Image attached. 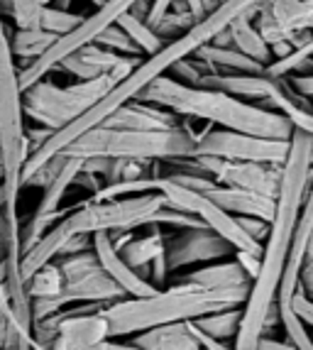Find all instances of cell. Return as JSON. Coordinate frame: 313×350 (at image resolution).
<instances>
[{"instance_id":"cell-1","label":"cell","mask_w":313,"mask_h":350,"mask_svg":"<svg viewBox=\"0 0 313 350\" xmlns=\"http://www.w3.org/2000/svg\"><path fill=\"white\" fill-rule=\"evenodd\" d=\"M313 176V135L294 130L291 135L289 157L282 170L277 199H274V216L269 223V235L262 243L260 275L249 286V297L243 306V321L235 336L238 350H255L257 340L264 336V321L277 309V294L284 275V265L289 257L291 240H294L296 223L301 213L303 199Z\"/></svg>"},{"instance_id":"cell-2","label":"cell","mask_w":313,"mask_h":350,"mask_svg":"<svg viewBox=\"0 0 313 350\" xmlns=\"http://www.w3.org/2000/svg\"><path fill=\"white\" fill-rule=\"evenodd\" d=\"M135 100H147V103L162 105L176 116L201 118L215 128L247 133L255 137L291 140L294 135V128L282 113L249 103L238 96L215 91V88L186 86V83L174 81L172 76H159Z\"/></svg>"},{"instance_id":"cell-3","label":"cell","mask_w":313,"mask_h":350,"mask_svg":"<svg viewBox=\"0 0 313 350\" xmlns=\"http://www.w3.org/2000/svg\"><path fill=\"white\" fill-rule=\"evenodd\" d=\"M249 286L232 289H206L179 280L167 289H156L150 297H125L105 304L103 316L111 326V338H125L147 328L176 321H196L206 314L240 309L249 297Z\"/></svg>"},{"instance_id":"cell-4","label":"cell","mask_w":313,"mask_h":350,"mask_svg":"<svg viewBox=\"0 0 313 350\" xmlns=\"http://www.w3.org/2000/svg\"><path fill=\"white\" fill-rule=\"evenodd\" d=\"M0 150H3V189L5 216L20 223L18 206L23 191V170L29 157V137L25 128L20 69L10 49V32L0 15Z\"/></svg>"},{"instance_id":"cell-5","label":"cell","mask_w":313,"mask_h":350,"mask_svg":"<svg viewBox=\"0 0 313 350\" xmlns=\"http://www.w3.org/2000/svg\"><path fill=\"white\" fill-rule=\"evenodd\" d=\"M66 157H115V159H174L196 154V133L186 125L169 130H118L98 128L83 133L79 140L59 152ZM57 154V157H59Z\"/></svg>"},{"instance_id":"cell-6","label":"cell","mask_w":313,"mask_h":350,"mask_svg":"<svg viewBox=\"0 0 313 350\" xmlns=\"http://www.w3.org/2000/svg\"><path fill=\"white\" fill-rule=\"evenodd\" d=\"M115 83L113 74H100L98 79L76 81L71 86H57L42 79L23 91L25 118L35 120L40 128L57 133L93 108Z\"/></svg>"},{"instance_id":"cell-7","label":"cell","mask_w":313,"mask_h":350,"mask_svg":"<svg viewBox=\"0 0 313 350\" xmlns=\"http://www.w3.org/2000/svg\"><path fill=\"white\" fill-rule=\"evenodd\" d=\"M54 262L64 275V289L57 299H32V323L57 314L59 309L71 304H111L128 297L103 269L93 247L62 255Z\"/></svg>"},{"instance_id":"cell-8","label":"cell","mask_w":313,"mask_h":350,"mask_svg":"<svg viewBox=\"0 0 313 350\" xmlns=\"http://www.w3.org/2000/svg\"><path fill=\"white\" fill-rule=\"evenodd\" d=\"M137 3L139 0H105L103 5H98L91 15H86V18L79 23V27L71 29L69 35L59 37V40L54 42L52 47L46 49L40 59H35L32 64L20 69V88L25 91V88H29L32 83L46 79V76L57 69V64L62 62V59L69 57V54L76 52V49L91 44L103 29L113 27V25H115L125 12L133 10Z\"/></svg>"},{"instance_id":"cell-9","label":"cell","mask_w":313,"mask_h":350,"mask_svg":"<svg viewBox=\"0 0 313 350\" xmlns=\"http://www.w3.org/2000/svg\"><path fill=\"white\" fill-rule=\"evenodd\" d=\"M159 193H162L164 201H167L172 208L186 211V213L196 216L206 228H210V230H215L221 238H226L235 250L262 255V243H257L255 238H249L243 230V226L238 223V218L232 216V213H228V211H223L221 206L213 204L210 199H206L203 193L181 187L176 181L167 179V176L159 179Z\"/></svg>"},{"instance_id":"cell-10","label":"cell","mask_w":313,"mask_h":350,"mask_svg":"<svg viewBox=\"0 0 313 350\" xmlns=\"http://www.w3.org/2000/svg\"><path fill=\"white\" fill-rule=\"evenodd\" d=\"M291 140L255 137L247 133H235L226 128H206L196 135V154L193 157H221L235 162H262L284 164L289 157Z\"/></svg>"},{"instance_id":"cell-11","label":"cell","mask_w":313,"mask_h":350,"mask_svg":"<svg viewBox=\"0 0 313 350\" xmlns=\"http://www.w3.org/2000/svg\"><path fill=\"white\" fill-rule=\"evenodd\" d=\"M105 304H71L42 321L57 331L49 350H88L111 338V326L103 316Z\"/></svg>"},{"instance_id":"cell-12","label":"cell","mask_w":313,"mask_h":350,"mask_svg":"<svg viewBox=\"0 0 313 350\" xmlns=\"http://www.w3.org/2000/svg\"><path fill=\"white\" fill-rule=\"evenodd\" d=\"M230 255H235V247L206 226L181 228V233L174 235V238H167V245H164L169 275L179 272V269L193 267V265L201 267V265L228 260Z\"/></svg>"},{"instance_id":"cell-13","label":"cell","mask_w":313,"mask_h":350,"mask_svg":"<svg viewBox=\"0 0 313 350\" xmlns=\"http://www.w3.org/2000/svg\"><path fill=\"white\" fill-rule=\"evenodd\" d=\"M201 167L208 172L223 187L245 189L269 199H277L279 184H282V170L284 164H262V162H235V159L221 157H196Z\"/></svg>"},{"instance_id":"cell-14","label":"cell","mask_w":313,"mask_h":350,"mask_svg":"<svg viewBox=\"0 0 313 350\" xmlns=\"http://www.w3.org/2000/svg\"><path fill=\"white\" fill-rule=\"evenodd\" d=\"M91 247H93V252H96V257H98V262L103 265V269L113 277V282H115L128 297H150V294L156 292V286L152 284L147 277H142L137 269H133L120 255H118V250L113 247L111 233H93Z\"/></svg>"},{"instance_id":"cell-15","label":"cell","mask_w":313,"mask_h":350,"mask_svg":"<svg viewBox=\"0 0 313 350\" xmlns=\"http://www.w3.org/2000/svg\"><path fill=\"white\" fill-rule=\"evenodd\" d=\"M103 125L118 130H169L176 128L179 120H176V113L167 111L162 105L147 103V100H130L120 105Z\"/></svg>"},{"instance_id":"cell-16","label":"cell","mask_w":313,"mask_h":350,"mask_svg":"<svg viewBox=\"0 0 313 350\" xmlns=\"http://www.w3.org/2000/svg\"><path fill=\"white\" fill-rule=\"evenodd\" d=\"M135 345L145 350H198L201 343L193 336L191 321L164 323V326L147 328L142 333H135Z\"/></svg>"},{"instance_id":"cell-17","label":"cell","mask_w":313,"mask_h":350,"mask_svg":"<svg viewBox=\"0 0 313 350\" xmlns=\"http://www.w3.org/2000/svg\"><path fill=\"white\" fill-rule=\"evenodd\" d=\"M181 280L198 286H206V289H232V286L252 284V280L245 275L243 267L235 262V257L232 260H218V262L201 265V267L184 275Z\"/></svg>"},{"instance_id":"cell-18","label":"cell","mask_w":313,"mask_h":350,"mask_svg":"<svg viewBox=\"0 0 313 350\" xmlns=\"http://www.w3.org/2000/svg\"><path fill=\"white\" fill-rule=\"evenodd\" d=\"M252 15L255 12H247V15H240L238 20H232L228 32H230L232 47L240 49L243 54L252 57L255 62L267 66L272 62V49H269L267 40L262 37V32L257 29V25H252Z\"/></svg>"},{"instance_id":"cell-19","label":"cell","mask_w":313,"mask_h":350,"mask_svg":"<svg viewBox=\"0 0 313 350\" xmlns=\"http://www.w3.org/2000/svg\"><path fill=\"white\" fill-rule=\"evenodd\" d=\"M147 228H150L147 235H142V238L133 235L125 245L118 247V255H120L133 269H137V272L150 269L152 260H154L156 255H162L164 245H167V238L162 235L159 226H147Z\"/></svg>"},{"instance_id":"cell-20","label":"cell","mask_w":313,"mask_h":350,"mask_svg":"<svg viewBox=\"0 0 313 350\" xmlns=\"http://www.w3.org/2000/svg\"><path fill=\"white\" fill-rule=\"evenodd\" d=\"M57 40H59L57 35H52V32H44L42 27L15 29V32H10L12 57H15V62L20 59V62H25L23 66H27V64H32L35 59H40L42 54L52 47ZM23 66H20V69H23Z\"/></svg>"},{"instance_id":"cell-21","label":"cell","mask_w":313,"mask_h":350,"mask_svg":"<svg viewBox=\"0 0 313 350\" xmlns=\"http://www.w3.org/2000/svg\"><path fill=\"white\" fill-rule=\"evenodd\" d=\"M159 179L162 176L147 174V176H133V179H118L111 184H103L98 191L91 193L88 201H115V199H130V196H142V193H159Z\"/></svg>"},{"instance_id":"cell-22","label":"cell","mask_w":313,"mask_h":350,"mask_svg":"<svg viewBox=\"0 0 313 350\" xmlns=\"http://www.w3.org/2000/svg\"><path fill=\"white\" fill-rule=\"evenodd\" d=\"M240 321H243V306L240 309H226V311H215V314H206L201 319H196L193 323L206 336L228 343V340H235V336H238Z\"/></svg>"},{"instance_id":"cell-23","label":"cell","mask_w":313,"mask_h":350,"mask_svg":"<svg viewBox=\"0 0 313 350\" xmlns=\"http://www.w3.org/2000/svg\"><path fill=\"white\" fill-rule=\"evenodd\" d=\"M115 25L122 29V32H125V35L130 37V40L135 42V44H137L139 52L147 54V57L162 49V40H159V35H156L154 29H152L150 25L145 23V20L139 18V15H135L133 10L125 12V15H122V18L118 20Z\"/></svg>"},{"instance_id":"cell-24","label":"cell","mask_w":313,"mask_h":350,"mask_svg":"<svg viewBox=\"0 0 313 350\" xmlns=\"http://www.w3.org/2000/svg\"><path fill=\"white\" fill-rule=\"evenodd\" d=\"M64 289V275L57 262L44 265L27 280V297L29 299H57Z\"/></svg>"},{"instance_id":"cell-25","label":"cell","mask_w":313,"mask_h":350,"mask_svg":"<svg viewBox=\"0 0 313 350\" xmlns=\"http://www.w3.org/2000/svg\"><path fill=\"white\" fill-rule=\"evenodd\" d=\"M42 0H0V15L15 23V29H35L42 20Z\"/></svg>"},{"instance_id":"cell-26","label":"cell","mask_w":313,"mask_h":350,"mask_svg":"<svg viewBox=\"0 0 313 350\" xmlns=\"http://www.w3.org/2000/svg\"><path fill=\"white\" fill-rule=\"evenodd\" d=\"M83 18H86V15H76V12H69L66 8L44 5L40 27L44 29V32H52V35H57V37H64V35H69L74 27H79V23H81Z\"/></svg>"},{"instance_id":"cell-27","label":"cell","mask_w":313,"mask_h":350,"mask_svg":"<svg viewBox=\"0 0 313 350\" xmlns=\"http://www.w3.org/2000/svg\"><path fill=\"white\" fill-rule=\"evenodd\" d=\"M279 316H282V326H284L286 338L296 345V350H313V336L308 333L306 323L291 311V306L279 309Z\"/></svg>"},{"instance_id":"cell-28","label":"cell","mask_w":313,"mask_h":350,"mask_svg":"<svg viewBox=\"0 0 313 350\" xmlns=\"http://www.w3.org/2000/svg\"><path fill=\"white\" fill-rule=\"evenodd\" d=\"M93 42L100 44V47H105V49H111V52L120 54V57H137L139 54V47L130 40L128 35H125V32H122L120 27H118V25L103 29V32H100Z\"/></svg>"},{"instance_id":"cell-29","label":"cell","mask_w":313,"mask_h":350,"mask_svg":"<svg viewBox=\"0 0 313 350\" xmlns=\"http://www.w3.org/2000/svg\"><path fill=\"white\" fill-rule=\"evenodd\" d=\"M238 223L243 226V230L249 235V238H255L257 243H264L269 235V223L272 221H264V218H255V216H235Z\"/></svg>"},{"instance_id":"cell-30","label":"cell","mask_w":313,"mask_h":350,"mask_svg":"<svg viewBox=\"0 0 313 350\" xmlns=\"http://www.w3.org/2000/svg\"><path fill=\"white\" fill-rule=\"evenodd\" d=\"M291 311H294L308 328H313V299H308L299 286H296V294H294V299H291Z\"/></svg>"},{"instance_id":"cell-31","label":"cell","mask_w":313,"mask_h":350,"mask_svg":"<svg viewBox=\"0 0 313 350\" xmlns=\"http://www.w3.org/2000/svg\"><path fill=\"white\" fill-rule=\"evenodd\" d=\"M174 3L176 0H150V5H147V12H145V23L154 29L156 25L162 23L169 12H172Z\"/></svg>"},{"instance_id":"cell-32","label":"cell","mask_w":313,"mask_h":350,"mask_svg":"<svg viewBox=\"0 0 313 350\" xmlns=\"http://www.w3.org/2000/svg\"><path fill=\"white\" fill-rule=\"evenodd\" d=\"M181 3L186 5V10L191 12V18L196 23H201L203 18H208L215 8H221L226 0H181Z\"/></svg>"},{"instance_id":"cell-33","label":"cell","mask_w":313,"mask_h":350,"mask_svg":"<svg viewBox=\"0 0 313 350\" xmlns=\"http://www.w3.org/2000/svg\"><path fill=\"white\" fill-rule=\"evenodd\" d=\"M235 262L243 267V272L255 282V277L260 275V262L262 255H255V252H245V250H235Z\"/></svg>"},{"instance_id":"cell-34","label":"cell","mask_w":313,"mask_h":350,"mask_svg":"<svg viewBox=\"0 0 313 350\" xmlns=\"http://www.w3.org/2000/svg\"><path fill=\"white\" fill-rule=\"evenodd\" d=\"M291 88H294L299 96H311L313 98V74H303V76H294V79H289Z\"/></svg>"},{"instance_id":"cell-35","label":"cell","mask_w":313,"mask_h":350,"mask_svg":"<svg viewBox=\"0 0 313 350\" xmlns=\"http://www.w3.org/2000/svg\"><path fill=\"white\" fill-rule=\"evenodd\" d=\"M255 350H296V345L291 343L289 338H286V340H274V338H269L267 333H264V336L257 340Z\"/></svg>"},{"instance_id":"cell-36","label":"cell","mask_w":313,"mask_h":350,"mask_svg":"<svg viewBox=\"0 0 313 350\" xmlns=\"http://www.w3.org/2000/svg\"><path fill=\"white\" fill-rule=\"evenodd\" d=\"M299 289H301L308 299H313V265H303L301 277H299Z\"/></svg>"},{"instance_id":"cell-37","label":"cell","mask_w":313,"mask_h":350,"mask_svg":"<svg viewBox=\"0 0 313 350\" xmlns=\"http://www.w3.org/2000/svg\"><path fill=\"white\" fill-rule=\"evenodd\" d=\"M88 350H145V348H139V345H135V343H115L113 338H108L98 345H91Z\"/></svg>"},{"instance_id":"cell-38","label":"cell","mask_w":313,"mask_h":350,"mask_svg":"<svg viewBox=\"0 0 313 350\" xmlns=\"http://www.w3.org/2000/svg\"><path fill=\"white\" fill-rule=\"evenodd\" d=\"M303 265H313V235L308 240V247H306V257H303Z\"/></svg>"},{"instance_id":"cell-39","label":"cell","mask_w":313,"mask_h":350,"mask_svg":"<svg viewBox=\"0 0 313 350\" xmlns=\"http://www.w3.org/2000/svg\"><path fill=\"white\" fill-rule=\"evenodd\" d=\"M0 208H5V189L0 187Z\"/></svg>"},{"instance_id":"cell-40","label":"cell","mask_w":313,"mask_h":350,"mask_svg":"<svg viewBox=\"0 0 313 350\" xmlns=\"http://www.w3.org/2000/svg\"><path fill=\"white\" fill-rule=\"evenodd\" d=\"M91 3H93V5H96V8H98V5H103L105 0H91Z\"/></svg>"},{"instance_id":"cell-41","label":"cell","mask_w":313,"mask_h":350,"mask_svg":"<svg viewBox=\"0 0 313 350\" xmlns=\"http://www.w3.org/2000/svg\"><path fill=\"white\" fill-rule=\"evenodd\" d=\"M42 5H54V0H42Z\"/></svg>"},{"instance_id":"cell-42","label":"cell","mask_w":313,"mask_h":350,"mask_svg":"<svg viewBox=\"0 0 313 350\" xmlns=\"http://www.w3.org/2000/svg\"><path fill=\"white\" fill-rule=\"evenodd\" d=\"M0 167H3V150H0Z\"/></svg>"},{"instance_id":"cell-43","label":"cell","mask_w":313,"mask_h":350,"mask_svg":"<svg viewBox=\"0 0 313 350\" xmlns=\"http://www.w3.org/2000/svg\"><path fill=\"white\" fill-rule=\"evenodd\" d=\"M0 350H12V348H0Z\"/></svg>"},{"instance_id":"cell-44","label":"cell","mask_w":313,"mask_h":350,"mask_svg":"<svg viewBox=\"0 0 313 350\" xmlns=\"http://www.w3.org/2000/svg\"><path fill=\"white\" fill-rule=\"evenodd\" d=\"M198 350H206V348H203V345H201V348H198Z\"/></svg>"}]
</instances>
